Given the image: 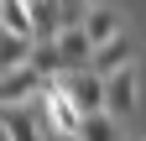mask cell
Here are the masks:
<instances>
[{"instance_id":"cell-1","label":"cell","mask_w":146,"mask_h":141,"mask_svg":"<svg viewBox=\"0 0 146 141\" xmlns=\"http://www.w3.org/2000/svg\"><path fill=\"white\" fill-rule=\"evenodd\" d=\"M42 89H47V73H42L31 58L0 73V104H26V99H36Z\"/></svg>"},{"instance_id":"cell-2","label":"cell","mask_w":146,"mask_h":141,"mask_svg":"<svg viewBox=\"0 0 146 141\" xmlns=\"http://www.w3.org/2000/svg\"><path fill=\"white\" fill-rule=\"evenodd\" d=\"M136 99H141V73H136V63L104 73V110H110V115H131Z\"/></svg>"},{"instance_id":"cell-3","label":"cell","mask_w":146,"mask_h":141,"mask_svg":"<svg viewBox=\"0 0 146 141\" xmlns=\"http://www.w3.org/2000/svg\"><path fill=\"white\" fill-rule=\"evenodd\" d=\"M63 89L73 94V104H78V110L89 115V110H104V73H94V68H68L63 73Z\"/></svg>"},{"instance_id":"cell-4","label":"cell","mask_w":146,"mask_h":141,"mask_svg":"<svg viewBox=\"0 0 146 141\" xmlns=\"http://www.w3.org/2000/svg\"><path fill=\"white\" fill-rule=\"evenodd\" d=\"M131 58H136V42L125 37V31H115L110 42H94V58H89V68H94V73H115V68H125Z\"/></svg>"},{"instance_id":"cell-5","label":"cell","mask_w":146,"mask_h":141,"mask_svg":"<svg viewBox=\"0 0 146 141\" xmlns=\"http://www.w3.org/2000/svg\"><path fill=\"white\" fill-rule=\"evenodd\" d=\"M52 42H58V52H63V68H84L89 58H94V42H89L84 21H78V26H63Z\"/></svg>"},{"instance_id":"cell-6","label":"cell","mask_w":146,"mask_h":141,"mask_svg":"<svg viewBox=\"0 0 146 141\" xmlns=\"http://www.w3.org/2000/svg\"><path fill=\"white\" fill-rule=\"evenodd\" d=\"M84 31H89V42H110V37L120 31V11L110 5V0H94L89 16H84Z\"/></svg>"},{"instance_id":"cell-7","label":"cell","mask_w":146,"mask_h":141,"mask_svg":"<svg viewBox=\"0 0 146 141\" xmlns=\"http://www.w3.org/2000/svg\"><path fill=\"white\" fill-rule=\"evenodd\" d=\"M78 141H120V115L89 110V115L78 120Z\"/></svg>"},{"instance_id":"cell-8","label":"cell","mask_w":146,"mask_h":141,"mask_svg":"<svg viewBox=\"0 0 146 141\" xmlns=\"http://www.w3.org/2000/svg\"><path fill=\"white\" fill-rule=\"evenodd\" d=\"M63 31V16H58V0H31V42H47Z\"/></svg>"},{"instance_id":"cell-9","label":"cell","mask_w":146,"mask_h":141,"mask_svg":"<svg viewBox=\"0 0 146 141\" xmlns=\"http://www.w3.org/2000/svg\"><path fill=\"white\" fill-rule=\"evenodd\" d=\"M0 26L16 37H31V5L26 0H0Z\"/></svg>"},{"instance_id":"cell-10","label":"cell","mask_w":146,"mask_h":141,"mask_svg":"<svg viewBox=\"0 0 146 141\" xmlns=\"http://www.w3.org/2000/svg\"><path fill=\"white\" fill-rule=\"evenodd\" d=\"M26 58H31V37H16V31L0 26V73L16 68V63H26Z\"/></svg>"},{"instance_id":"cell-11","label":"cell","mask_w":146,"mask_h":141,"mask_svg":"<svg viewBox=\"0 0 146 141\" xmlns=\"http://www.w3.org/2000/svg\"><path fill=\"white\" fill-rule=\"evenodd\" d=\"M31 63L42 68L47 78H58V73H68V68H63V52H58V42H52V37H47V42H31Z\"/></svg>"},{"instance_id":"cell-12","label":"cell","mask_w":146,"mask_h":141,"mask_svg":"<svg viewBox=\"0 0 146 141\" xmlns=\"http://www.w3.org/2000/svg\"><path fill=\"white\" fill-rule=\"evenodd\" d=\"M89 5H94V0H58V16H63V26H78L84 16H89Z\"/></svg>"},{"instance_id":"cell-13","label":"cell","mask_w":146,"mask_h":141,"mask_svg":"<svg viewBox=\"0 0 146 141\" xmlns=\"http://www.w3.org/2000/svg\"><path fill=\"white\" fill-rule=\"evenodd\" d=\"M42 141H78V131H47Z\"/></svg>"},{"instance_id":"cell-14","label":"cell","mask_w":146,"mask_h":141,"mask_svg":"<svg viewBox=\"0 0 146 141\" xmlns=\"http://www.w3.org/2000/svg\"><path fill=\"white\" fill-rule=\"evenodd\" d=\"M0 141H11V131H5V120H0Z\"/></svg>"}]
</instances>
